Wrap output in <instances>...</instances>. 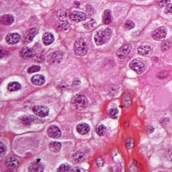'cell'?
I'll list each match as a JSON object with an SVG mask.
<instances>
[{
	"instance_id": "cell-1",
	"label": "cell",
	"mask_w": 172,
	"mask_h": 172,
	"mask_svg": "<svg viewBox=\"0 0 172 172\" xmlns=\"http://www.w3.org/2000/svg\"><path fill=\"white\" fill-rule=\"evenodd\" d=\"M113 35V31L108 28L97 31L95 35V43L100 46L108 43Z\"/></svg>"
},
{
	"instance_id": "cell-2",
	"label": "cell",
	"mask_w": 172,
	"mask_h": 172,
	"mask_svg": "<svg viewBox=\"0 0 172 172\" xmlns=\"http://www.w3.org/2000/svg\"><path fill=\"white\" fill-rule=\"evenodd\" d=\"M72 104L74 108L82 111L86 108L88 105L87 98L82 94H78L74 96L72 100Z\"/></svg>"
},
{
	"instance_id": "cell-3",
	"label": "cell",
	"mask_w": 172,
	"mask_h": 172,
	"mask_svg": "<svg viewBox=\"0 0 172 172\" xmlns=\"http://www.w3.org/2000/svg\"><path fill=\"white\" fill-rule=\"evenodd\" d=\"M75 53L78 56H83L87 52V47L86 42L82 38H78L74 46Z\"/></svg>"
},
{
	"instance_id": "cell-4",
	"label": "cell",
	"mask_w": 172,
	"mask_h": 172,
	"mask_svg": "<svg viewBox=\"0 0 172 172\" xmlns=\"http://www.w3.org/2000/svg\"><path fill=\"white\" fill-rule=\"evenodd\" d=\"M64 56L63 52L62 51H57L51 53L48 56L47 61L50 64H59L62 61Z\"/></svg>"
},
{
	"instance_id": "cell-5",
	"label": "cell",
	"mask_w": 172,
	"mask_h": 172,
	"mask_svg": "<svg viewBox=\"0 0 172 172\" xmlns=\"http://www.w3.org/2000/svg\"><path fill=\"white\" fill-rule=\"evenodd\" d=\"M33 113L38 117H47L49 114V108L45 106H35L32 109Z\"/></svg>"
},
{
	"instance_id": "cell-6",
	"label": "cell",
	"mask_w": 172,
	"mask_h": 172,
	"mask_svg": "<svg viewBox=\"0 0 172 172\" xmlns=\"http://www.w3.org/2000/svg\"><path fill=\"white\" fill-rule=\"evenodd\" d=\"M132 48V45L130 43H126L119 48L116 53V55L119 59H123L127 56Z\"/></svg>"
},
{
	"instance_id": "cell-7",
	"label": "cell",
	"mask_w": 172,
	"mask_h": 172,
	"mask_svg": "<svg viewBox=\"0 0 172 172\" xmlns=\"http://www.w3.org/2000/svg\"><path fill=\"white\" fill-rule=\"evenodd\" d=\"M168 33V29L165 27L157 28L152 33V38L155 40H162L165 38Z\"/></svg>"
},
{
	"instance_id": "cell-8",
	"label": "cell",
	"mask_w": 172,
	"mask_h": 172,
	"mask_svg": "<svg viewBox=\"0 0 172 172\" xmlns=\"http://www.w3.org/2000/svg\"><path fill=\"white\" fill-rule=\"evenodd\" d=\"M130 68L137 74H141L145 71L144 64L139 61L134 60L129 64Z\"/></svg>"
},
{
	"instance_id": "cell-9",
	"label": "cell",
	"mask_w": 172,
	"mask_h": 172,
	"mask_svg": "<svg viewBox=\"0 0 172 172\" xmlns=\"http://www.w3.org/2000/svg\"><path fill=\"white\" fill-rule=\"evenodd\" d=\"M86 15L85 13L78 11H74L70 14V19L75 22H81L86 19Z\"/></svg>"
},
{
	"instance_id": "cell-10",
	"label": "cell",
	"mask_w": 172,
	"mask_h": 172,
	"mask_svg": "<svg viewBox=\"0 0 172 172\" xmlns=\"http://www.w3.org/2000/svg\"><path fill=\"white\" fill-rule=\"evenodd\" d=\"M48 134L51 138L59 139L61 137L62 133L60 129L57 126L53 125L50 126L48 130Z\"/></svg>"
},
{
	"instance_id": "cell-11",
	"label": "cell",
	"mask_w": 172,
	"mask_h": 172,
	"mask_svg": "<svg viewBox=\"0 0 172 172\" xmlns=\"http://www.w3.org/2000/svg\"><path fill=\"white\" fill-rule=\"evenodd\" d=\"M38 33V29L36 28H33L29 29L26 32L24 37V43H30L33 41V39L36 36Z\"/></svg>"
},
{
	"instance_id": "cell-12",
	"label": "cell",
	"mask_w": 172,
	"mask_h": 172,
	"mask_svg": "<svg viewBox=\"0 0 172 172\" xmlns=\"http://www.w3.org/2000/svg\"><path fill=\"white\" fill-rule=\"evenodd\" d=\"M35 53V52L33 48L28 47H24L21 50L20 55L23 59H28L34 57Z\"/></svg>"
},
{
	"instance_id": "cell-13",
	"label": "cell",
	"mask_w": 172,
	"mask_h": 172,
	"mask_svg": "<svg viewBox=\"0 0 172 172\" xmlns=\"http://www.w3.org/2000/svg\"><path fill=\"white\" fill-rule=\"evenodd\" d=\"M21 36L17 33H10L6 37V41L10 45L18 43L20 40Z\"/></svg>"
},
{
	"instance_id": "cell-14",
	"label": "cell",
	"mask_w": 172,
	"mask_h": 172,
	"mask_svg": "<svg viewBox=\"0 0 172 172\" xmlns=\"http://www.w3.org/2000/svg\"><path fill=\"white\" fill-rule=\"evenodd\" d=\"M44 167L40 161L35 160L30 163L28 168V171L33 172H43Z\"/></svg>"
},
{
	"instance_id": "cell-15",
	"label": "cell",
	"mask_w": 172,
	"mask_h": 172,
	"mask_svg": "<svg viewBox=\"0 0 172 172\" xmlns=\"http://www.w3.org/2000/svg\"><path fill=\"white\" fill-rule=\"evenodd\" d=\"M5 165L8 168L13 170L18 167L19 160L15 157H10L6 159Z\"/></svg>"
},
{
	"instance_id": "cell-16",
	"label": "cell",
	"mask_w": 172,
	"mask_h": 172,
	"mask_svg": "<svg viewBox=\"0 0 172 172\" xmlns=\"http://www.w3.org/2000/svg\"><path fill=\"white\" fill-rule=\"evenodd\" d=\"M71 13L66 9H61L57 12V16L60 21H67L70 18Z\"/></svg>"
},
{
	"instance_id": "cell-17",
	"label": "cell",
	"mask_w": 172,
	"mask_h": 172,
	"mask_svg": "<svg viewBox=\"0 0 172 172\" xmlns=\"http://www.w3.org/2000/svg\"><path fill=\"white\" fill-rule=\"evenodd\" d=\"M138 53L140 55L145 57H150L152 53V50L147 46H141L138 49Z\"/></svg>"
},
{
	"instance_id": "cell-18",
	"label": "cell",
	"mask_w": 172,
	"mask_h": 172,
	"mask_svg": "<svg viewBox=\"0 0 172 172\" xmlns=\"http://www.w3.org/2000/svg\"><path fill=\"white\" fill-rule=\"evenodd\" d=\"M76 130L79 134L85 135L89 132L90 130V126L85 123H81L77 126Z\"/></svg>"
},
{
	"instance_id": "cell-19",
	"label": "cell",
	"mask_w": 172,
	"mask_h": 172,
	"mask_svg": "<svg viewBox=\"0 0 172 172\" xmlns=\"http://www.w3.org/2000/svg\"><path fill=\"white\" fill-rule=\"evenodd\" d=\"M31 81L33 85H42L45 83L46 80H45L44 76L41 75H35L33 76L31 78Z\"/></svg>"
},
{
	"instance_id": "cell-20",
	"label": "cell",
	"mask_w": 172,
	"mask_h": 172,
	"mask_svg": "<svg viewBox=\"0 0 172 172\" xmlns=\"http://www.w3.org/2000/svg\"><path fill=\"white\" fill-rule=\"evenodd\" d=\"M37 120H39L38 118L32 116H24L21 117L20 121L25 125H30L33 122H36Z\"/></svg>"
},
{
	"instance_id": "cell-21",
	"label": "cell",
	"mask_w": 172,
	"mask_h": 172,
	"mask_svg": "<svg viewBox=\"0 0 172 172\" xmlns=\"http://www.w3.org/2000/svg\"><path fill=\"white\" fill-rule=\"evenodd\" d=\"M42 40L43 43L46 46H48L53 43L54 41V36L51 33H45L43 36Z\"/></svg>"
},
{
	"instance_id": "cell-22",
	"label": "cell",
	"mask_w": 172,
	"mask_h": 172,
	"mask_svg": "<svg viewBox=\"0 0 172 172\" xmlns=\"http://www.w3.org/2000/svg\"><path fill=\"white\" fill-rule=\"evenodd\" d=\"M14 18L10 15H4L1 17V22L4 25L9 26L14 22Z\"/></svg>"
},
{
	"instance_id": "cell-23",
	"label": "cell",
	"mask_w": 172,
	"mask_h": 172,
	"mask_svg": "<svg viewBox=\"0 0 172 172\" xmlns=\"http://www.w3.org/2000/svg\"><path fill=\"white\" fill-rule=\"evenodd\" d=\"M62 147V145L60 142L58 141H53L50 143L49 148L51 152H57L60 150Z\"/></svg>"
},
{
	"instance_id": "cell-24",
	"label": "cell",
	"mask_w": 172,
	"mask_h": 172,
	"mask_svg": "<svg viewBox=\"0 0 172 172\" xmlns=\"http://www.w3.org/2000/svg\"><path fill=\"white\" fill-rule=\"evenodd\" d=\"M112 14L108 10L105 11L103 15V22L105 24H108L112 22Z\"/></svg>"
},
{
	"instance_id": "cell-25",
	"label": "cell",
	"mask_w": 172,
	"mask_h": 172,
	"mask_svg": "<svg viewBox=\"0 0 172 172\" xmlns=\"http://www.w3.org/2000/svg\"><path fill=\"white\" fill-rule=\"evenodd\" d=\"M21 85L17 82H11L8 85L7 89L9 91H17L21 90Z\"/></svg>"
},
{
	"instance_id": "cell-26",
	"label": "cell",
	"mask_w": 172,
	"mask_h": 172,
	"mask_svg": "<svg viewBox=\"0 0 172 172\" xmlns=\"http://www.w3.org/2000/svg\"><path fill=\"white\" fill-rule=\"evenodd\" d=\"M73 158L76 163H80L81 162H83L85 160V155L84 153H83L82 152H76L73 155Z\"/></svg>"
},
{
	"instance_id": "cell-27",
	"label": "cell",
	"mask_w": 172,
	"mask_h": 172,
	"mask_svg": "<svg viewBox=\"0 0 172 172\" xmlns=\"http://www.w3.org/2000/svg\"><path fill=\"white\" fill-rule=\"evenodd\" d=\"M107 128L103 124H98L95 128V131L99 136H103L105 134Z\"/></svg>"
},
{
	"instance_id": "cell-28",
	"label": "cell",
	"mask_w": 172,
	"mask_h": 172,
	"mask_svg": "<svg viewBox=\"0 0 172 172\" xmlns=\"http://www.w3.org/2000/svg\"><path fill=\"white\" fill-rule=\"evenodd\" d=\"M119 111L117 108H111L108 112L109 117L112 119H116L119 115Z\"/></svg>"
},
{
	"instance_id": "cell-29",
	"label": "cell",
	"mask_w": 172,
	"mask_h": 172,
	"mask_svg": "<svg viewBox=\"0 0 172 172\" xmlns=\"http://www.w3.org/2000/svg\"><path fill=\"white\" fill-rule=\"evenodd\" d=\"M71 166L68 163H64L60 165L58 169V172H69L70 170Z\"/></svg>"
},
{
	"instance_id": "cell-30",
	"label": "cell",
	"mask_w": 172,
	"mask_h": 172,
	"mask_svg": "<svg viewBox=\"0 0 172 172\" xmlns=\"http://www.w3.org/2000/svg\"><path fill=\"white\" fill-rule=\"evenodd\" d=\"M171 45H172V43L170 40L164 41L163 42V43L161 45V50H162V51L165 52L170 48Z\"/></svg>"
},
{
	"instance_id": "cell-31",
	"label": "cell",
	"mask_w": 172,
	"mask_h": 172,
	"mask_svg": "<svg viewBox=\"0 0 172 172\" xmlns=\"http://www.w3.org/2000/svg\"><path fill=\"white\" fill-rule=\"evenodd\" d=\"M126 146L129 150L133 148L134 146V140L132 138H128L125 141Z\"/></svg>"
},
{
	"instance_id": "cell-32",
	"label": "cell",
	"mask_w": 172,
	"mask_h": 172,
	"mask_svg": "<svg viewBox=\"0 0 172 172\" xmlns=\"http://www.w3.org/2000/svg\"><path fill=\"white\" fill-rule=\"evenodd\" d=\"M69 27V23L68 21H60L58 28L61 30H66Z\"/></svg>"
},
{
	"instance_id": "cell-33",
	"label": "cell",
	"mask_w": 172,
	"mask_h": 172,
	"mask_svg": "<svg viewBox=\"0 0 172 172\" xmlns=\"http://www.w3.org/2000/svg\"><path fill=\"white\" fill-rule=\"evenodd\" d=\"M41 67L40 66L33 65L30 67H29L27 70V72L29 74H31L33 73L37 72L40 70Z\"/></svg>"
},
{
	"instance_id": "cell-34",
	"label": "cell",
	"mask_w": 172,
	"mask_h": 172,
	"mask_svg": "<svg viewBox=\"0 0 172 172\" xmlns=\"http://www.w3.org/2000/svg\"><path fill=\"white\" fill-rule=\"evenodd\" d=\"M95 21L93 19H91L90 20L88 21V22L85 23L83 25H84L86 29H90V28L93 27V26H95Z\"/></svg>"
},
{
	"instance_id": "cell-35",
	"label": "cell",
	"mask_w": 172,
	"mask_h": 172,
	"mask_svg": "<svg viewBox=\"0 0 172 172\" xmlns=\"http://www.w3.org/2000/svg\"><path fill=\"white\" fill-rule=\"evenodd\" d=\"M170 3V0H158L157 5L160 8L167 6Z\"/></svg>"
},
{
	"instance_id": "cell-36",
	"label": "cell",
	"mask_w": 172,
	"mask_h": 172,
	"mask_svg": "<svg viewBox=\"0 0 172 172\" xmlns=\"http://www.w3.org/2000/svg\"><path fill=\"white\" fill-rule=\"evenodd\" d=\"M0 151H1V157L4 156L5 155L6 152H7V147L5 145H4L2 141L0 142Z\"/></svg>"
},
{
	"instance_id": "cell-37",
	"label": "cell",
	"mask_w": 172,
	"mask_h": 172,
	"mask_svg": "<svg viewBox=\"0 0 172 172\" xmlns=\"http://www.w3.org/2000/svg\"><path fill=\"white\" fill-rule=\"evenodd\" d=\"M135 24L132 21L127 20L125 24V27L126 29L127 30H130V29H133L135 27Z\"/></svg>"
},
{
	"instance_id": "cell-38",
	"label": "cell",
	"mask_w": 172,
	"mask_h": 172,
	"mask_svg": "<svg viewBox=\"0 0 172 172\" xmlns=\"http://www.w3.org/2000/svg\"><path fill=\"white\" fill-rule=\"evenodd\" d=\"M165 12L166 14H170L172 15V4H169L165 7Z\"/></svg>"
},
{
	"instance_id": "cell-39",
	"label": "cell",
	"mask_w": 172,
	"mask_h": 172,
	"mask_svg": "<svg viewBox=\"0 0 172 172\" xmlns=\"http://www.w3.org/2000/svg\"><path fill=\"white\" fill-rule=\"evenodd\" d=\"M96 164L98 167H103L104 165V161L102 158H98L96 159Z\"/></svg>"
},
{
	"instance_id": "cell-40",
	"label": "cell",
	"mask_w": 172,
	"mask_h": 172,
	"mask_svg": "<svg viewBox=\"0 0 172 172\" xmlns=\"http://www.w3.org/2000/svg\"><path fill=\"white\" fill-rule=\"evenodd\" d=\"M153 131H154V128H153V127L148 126L147 128V130H146V132L148 134H150V133L152 132Z\"/></svg>"
},
{
	"instance_id": "cell-41",
	"label": "cell",
	"mask_w": 172,
	"mask_h": 172,
	"mask_svg": "<svg viewBox=\"0 0 172 172\" xmlns=\"http://www.w3.org/2000/svg\"><path fill=\"white\" fill-rule=\"evenodd\" d=\"M81 171L80 169H79V168H74L72 169V170H71V172H81Z\"/></svg>"
},
{
	"instance_id": "cell-42",
	"label": "cell",
	"mask_w": 172,
	"mask_h": 172,
	"mask_svg": "<svg viewBox=\"0 0 172 172\" xmlns=\"http://www.w3.org/2000/svg\"><path fill=\"white\" fill-rule=\"evenodd\" d=\"M169 155H170V157L172 158V148L169 150Z\"/></svg>"
}]
</instances>
